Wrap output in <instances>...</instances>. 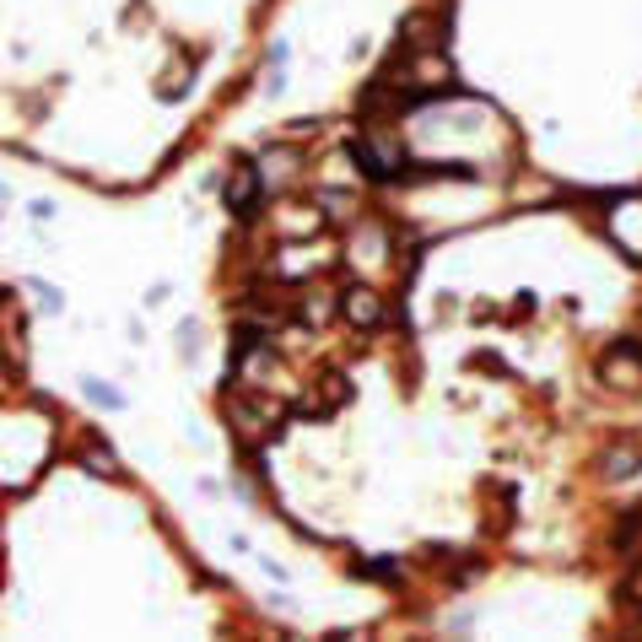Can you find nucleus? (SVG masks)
<instances>
[{"label":"nucleus","instance_id":"obj_10","mask_svg":"<svg viewBox=\"0 0 642 642\" xmlns=\"http://www.w3.org/2000/svg\"><path fill=\"white\" fill-rule=\"evenodd\" d=\"M357 578H373V583H394V578H399V567H394V562H388V556H373V562H362V567H357Z\"/></svg>","mask_w":642,"mask_h":642},{"label":"nucleus","instance_id":"obj_2","mask_svg":"<svg viewBox=\"0 0 642 642\" xmlns=\"http://www.w3.org/2000/svg\"><path fill=\"white\" fill-rule=\"evenodd\" d=\"M599 379L610 388H638L642 384V346H610L605 357H599Z\"/></svg>","mask_w":642,"mask_h":642},{"label":"nucleus","instance_id":"obj_5","mask_svg":"<svg viewBox=\"0 0 642 642\" xmlns=\"http://www.w3.org/2000/svg\"><path fill=\"white\" fill-rule=\"evenodd\" d=\"M638 470H642V449L616 443V449L605 453V481H627V475H638Z\"/></svg>","mask_w":642,"mask_h":642},{"label":"nucleus","instance_id":"obj_4","mask_svg":"<svg viewBox=\"0 0 642 642\" xmlns=\"http://www.w3.org/2000/svg\"><path fill=\"white\" fill-rule=\"evenodd\" d=\"M340 308H346V319L357 324V329H379L384 324V297L368 292V286H346L340 292Z\"/></svg>","mask_w":642,"mask_h":642},{"label":"nucleus","instance_id":"obj_14","mask_svg":"<svg viewBox=\"0 0 642 642\" xmlns=\"http://www.w3.org/2000/svg\"><path fill=\"white\" fill-rule=\"evenodd\" d=\"M27 211H33V216H38V222H49V216H55V200H33V205H27Z\"/></svg>","mask_w":642,"mask_h":642},{"label":"nucleus","instance_id":"obj_12","mask_svg":"<svg viewBox=\"0 0 642 642\" xmlns=\"http://www.w3.org/2000/svg\"><path fill=\"white\" fill-rule=\"evenodd\" d=\"M286 92V65H264V98H281Z\"/></svg>","mask_w":642,"mask_h":642},{"label":"nucleus","instance_id":"obj_6","mask_svg":"<svg viewBox=\"0 0 642 642\" xmlns=\"http://www.w3.org/2000/svg\"><path fill=\"white\" fill-rule=\"evenodd\" d=\"M81 394L92 399V405H103V410H125V388L120 384H103V379H81Z\"/></svg>","mask_w":642,"mask_h":642},{"label":"nucleus","instance_id":"obj_8","mask_svg":"<svg viewBox=\"0 0 642 642\" xmlns=\"http://www.w3.org/2000/svg\"><path fill=\"white\" fill-rule=\"evenodd\" d=\"M81 459H87V470H92V475H114V470H120V459H114V449H98V438H87V449H81Z\"/></svg>","mask_w":642,"mask_h":642},{"label":"nucleus","instance_id":"obj_11","mask_svg":"<svg viewBox=\"0 0 642 642\" xmlns=\"http://www.w3.org/2000/svg\"><path fill=\"white\" fill-rule=\"evenodd\" d=\"M179 351H184V362H194V351H200V324L194 319L179 324Z\"/></svg>","mask_w":642,"mask_h":642},{"label":"nucleus","instance_id":"obj_1","mask_svg":"<svg viewBox=\"0 0 642 642\" xmlns=\"http://www.w3.org/2000/svg\"><path fill=\"white\" fill-rule=\"evenodd\" d=\"M351 162H357L373 184H394V179L410 168V151H405L394 135H357V140H351Z\"/></svg>","mask_w":642,"mask_h":642},{"label":"nucleus","instance_id":"obj_7","mask_svg":"<svg viewBox=\"0 0 642 642\" xmlns=\"http://www.w3.org/2000/svg\"><path fill=\"white\" fill-rule=\"evenodd\" d=\"M616 545H621L627 556H638V551H642V508H632V514L621 518V534H616Z\"/></svg>","mask_w":642,"mask_h":642},{"label":"nucleus","instance_id":"obj_13","mask_svg":"<svg viewBox=\"0 0 642 642\" xmlns=\"http://www.w3.org/2000/svg\"><path fill=\"white\" fill-rule=\"evenodd\" d=\"M292 60V44L286 38H270V49H264V65H286Z\"/></svg>","mask_w":642,"mask_h":642},{"label":"nucleus","instance_id":"obj_9","mask_svg":"<svg viewBox=\"0 0 642 642\" xmlns=\"http://www.w3.org/2000/svg\"><path fill=\"white\" fill-rule=\"evenodd\" d=\"M27 292L38 297V308H44V314H65V292H55L49 281H38V275H27Z\"/></svg>","mask_w":642,"mask_h":642},{"label":"nucleus","instance_id":"obj_3","mask_svg":"<svg viewBox=\"0 0 642 642\" xmlns=\"http://www.w3.org/2000/svg\"><path fill=\"white\" fill-rule=\"evenodd\" d=\"M227 211H238V216H255V205H259V194H264V179H259V168L255 162H238L233 168V179H227Z\"/></svg>","mask_w":642,"mask_h":642}]
</instances>
